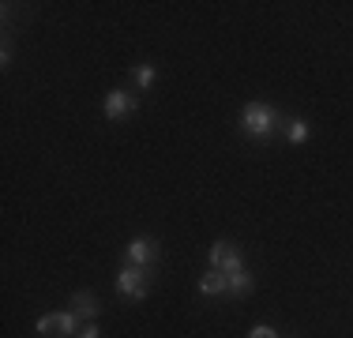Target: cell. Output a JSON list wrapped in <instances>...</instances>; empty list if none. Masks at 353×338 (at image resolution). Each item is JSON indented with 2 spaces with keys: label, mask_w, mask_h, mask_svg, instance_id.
I'll return each instance as SVG.
<instances>
[{
  "label": "cell",
  "mask_w": 353,
  "mask_h": 338,
  "mask_svg": "<svg viewBox=\"0 0 353 338\" xmlns=\"http://www.w3.org/2000/svg\"><path fill=\"white\" fill-rule=\"evenodd\" d=\"M241 128H245L248 139H271V135L282 128V117H279V109L267 106V101H248V106L241 109Z\"/></svg>",
  "instance_id": "obj_1"
},
{
  "label": "cell",
  "mask_w": 353,
  "mask_h": 338,
  "mask_svg": "<svg viewBox=\"0 0 353 338\" xmlns=\"http://www.w3.org/2000/svg\"><path fill=\"white\" fill-rule=\"evenodd\" d=\"M117 290H121V297H128V301H143L150 293V270L124 264L121 270H117Z\"/></svg>",
  "instance_id": "obj_2"
},
{
  "label": "cell",
  "mask_w": 353,
  "mask_h": 338,
  "mask_svg": "<svg viewBox=\"0 0 353 338\" xmlns=\"http://www.w3.org/2000/svg\"><path fill=\"white\" fill-rule=\"evenodd\" d=\"M124 264L143 267V270H154V264H158V241H150V237H136V241H128V248H124Z\"/></svg>",
  "instance_id": "obj_3"
},
{
  "label": "cell",
  "mask_w": 353,
  "mask_h": 338,
  "mask_svg": "<svg viewBox=\"0 0 353 338\" xmlns=\"http://www.w3.org/2000/svg\"><path fill=\"white\" fill-rule=\"evenodd\" d=\"M139 106L136 95H128V90H109L105 95V117L109 121H124V117H132Z\"/></svg>",
  "instance_id": "obj_4"
},
{
  "label": "cell",
  "mask_w": 353,
  "mask_h": 338,
  "mask_svg": "<svg viewBox=\"0 0 353 338\" xmlns=\"http://www.w3.org/2000/svg\"><path fill=\"white\" fill-rule=\"evenodd\" d=\"M199 293H203V297H222V293H230V275L211 267L203 278H199Z\"/></svg>",
  "instance_id": "obj_5"
},
{
  "label": "cell",
  "mask_w": 353,
  "mask_h": 338,
  "mask_svg": "<svg viewBox=\"0 0 353 338\" xmlns=\"http://www.w3.org/2000/svg\"><path fill=\"white\" fill-rule=\"evenodd\" d=\"M72 308L79 312V316L94 319L98 312H102V304H98V297H94V293H72Z\"/></svg>",
  "instance_id": "obj_6"
},
{
  "label": "cell",
  "mask_w": 353,
  "mask_h": 338,
  "mask_svg": "<svg viewBox=\"0 0 353 338\" xmlns=\"http://www.w3.org/2000/svg\"><path fill=\"white\" fill-rule=\"evenodd\" d=\"M57 335H61V338H75V335H79V312H75V308L57 312Z\"/></svg>",
  "instance_id": "obj_7"
},
{
  "label": "cell",
  "mask_w": 353,
  "mask_h": 338,
  "mask_svg": "<svg viewBox=\"0 0 353 338\" xmlns=\"http://www.w3.org/2000/svg\"><path fill=\"white\" fill-rule=\"evenodd\" d=\"M282 135L290 143H305L308 139V121L305 117H290V121H282Z\"/></svg>",
  "instance_id": "obj_8"
},
{
  "label": "cell",
  "mask_w": 353,
  "mask_h": 338,
  "mask_svg": "<svg viewBox=\"0 0 353 338\" xmlns=\"http://www.w3.org/2000/svg\"><path fill=\"white\" fill-rule=\"evenodd\" d=\"M252 290H256V278H252L248 270H237V275H230V293H233V297H248Z\"/></svg>",
  "instance_id": "obj_9"
},
{
  "label": "cell",
  "mask_w": 353,
  "mask_h": 338,
  "mask_svg": "<svg viewBox=\"0 0 353 338\" xmlns=\"http://www.w3.org/2000/svg\"><path fill=\"white\" fill-rule=\"evenodd\" d=\"M230 248H233L230 241H214V244H211V267H214V270H222L225 256H230Z\"/></svg>",
  "instance_id": "obj_10"
},
{
  "label": "cell",
  "mask_w": 353,
  "mask_h": 338,
  "mask_svg": "<svg viewBox=\"0 0 353 338\" xmlns=\"http://www.w3.org/2000/svg\"><path fill=\"white\" fill-rule=\"evenodd\" d=\"M132 75H136V87L139 90H150V83H154V64H139Z\"/></svg>",
  "instance_id": "obj_11"
},
{
  "label": "cell",
  "mask_w": 353,
  "mask_h": 338,
  "mask_svg": "<svg viewBox=\"0 0 353 338\" xmlns=\"http://www.w3.org/2000/svg\"><path fill=\"white\" fill-rule=\"evenodd\" d=\"M34 331H38L41 338H53V335H57V316H53V312H46V316H38Z\"/></svg>",
  "instance_id": "obj_12"
},
{
  "label": "cell",
  "mask_w": 353,
  "mask_h": 338,
  "mask_svg": "<svg viewBox=\"0 0 353 338\" xmlns=\"http://www.w3.org/2000/svg\"><path fill=\"white\" fill-rule=\"evenodd\" d=\"M248 338H279V331H274V327H263V324H259V327H252V331H248Z\"/></svg>",
  "instance_id": "obj_13"
},
{
  "label": "cell",
  "mask_w": 353,
  "mask_h": 338,
  "mask_svg": "<svg viewBox=\"0 0 353 338\" xmlns=\"http://www.w3.org/2000/svg\"><path fill=\"white\" fill-rule=\"evenodd\" d=\"M75 338H102V331H98V327H94V324H90V327H83V331H79V335H75Z\"/></svg>",
  "instance_id": "obj_14"
}]
</instances>
